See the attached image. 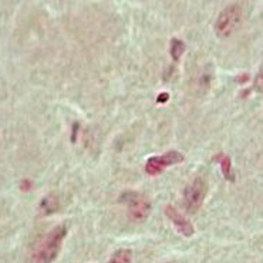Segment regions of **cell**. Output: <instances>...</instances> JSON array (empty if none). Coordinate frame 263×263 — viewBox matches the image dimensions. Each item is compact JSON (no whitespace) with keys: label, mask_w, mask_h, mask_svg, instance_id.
<instances>
[{"label":"cell","mask_w":263,"mask_h":263,"mask_svg":"<svg viewBox=\"0 0 263 263\" xmlns=\"http://www.w3.org/2000/svg\"><path fill=\"white\" fill-rule=\"evenodd\" d=\"M184 161V155L178 151H168L159 157H151L147 159L145 164V172L148 175H159L165 168L181 164Z\"/></svg>","instance_id":"obj_4"},{"label":"cell","mask_w":263,"mask_h":263,"mask_svg":"<svg viewBox=\"0 0 263 263\" xmlns=\"http://www.w3.org/2000/svg\"><path fill=\"white\" fill-rule=\"evenodd\" d=\"M133 262V252L129 249H120L117 251L111 259L108 260V263H131Z\"/></svg>","instance_id":"obj_10"},{"label":"cell","mask_w":263,"mask_h":263,"mask_svg":"<svg viewBox=\"0 0 263 263\" xmlns=\"http://www.w3.org/2000/svg\"><path fill=\"white\" fill-rule=\"evenodd\" d=\"M215 161H218L220 164V168H222V174H223V177L228 181H235V175H233L232 172V162H231V158L225 155V154H219V155H216L215 157Z\"/></svg>","instance_id":"obj_7"},{"label":"cell","mask_w":263,"mask_h":263,"mask_svg":"<svg viewBox=\"0 0 263 263\" xmlns=\"http://www.w3.org/2000/svg\"><path fill=\"white\" fill-rule=\"evenodd\" d=\"M121 201L127 203V214L133 222H144L151 214V202L140 192H124Z\"/></svg>","instance_id":"obj_3"},{"label":"cell","mask_w":263,"mask_h":263,"mask_svg":"<svg viewBox=\"0 0 263 263\" xmlns=\"http://www.w3.org/2000/svg\"><path fill=\"white\" fill-rule=\"evenodd\" d=\"M165 215H166V218L174 223V227L177 228L178 232L182 233L184 236L190 238V236H192V235L195 233L194 225H192L190 220L186 219L181 212H178L177 209L174 208V206L168 205V206L165 208Z\"/></svg>","instance_id":"obj_6"},{"label":"cell","mask_w":263,"mask_h":263,"mask_svg":"<svg viewBox=\"0 0 263 263\" xmlns=\"http://www.w3.org/2000/svg\"><path fill=\"white\" fill-rule=\"evenodd\" d=\"M242 23V9L238 5H229L222 12L215 22V33L222 39L231 37L238 30V27Z\"/></svg>","instance_id":"obj_2"},{"label":"cell","mask_w":263,"mask_h":263,"mask_svg":"<svg viewBox=\"0 0 263 263\" xmlns=\"http://www.w3.org/2000/svg\"><path fill=\"white\" fill-rule=\"evenodd\" d=\"M67 236V227L59 225L44 236L33 252V263H53L59 256L63 240Z\"/></svg>","instance_id":"obj_1"},{"label":"cell","mask_w":263,"mask_h":263,"mask_svg":"<svg viewBox=\"0 0 263 263\" xmlns=\"http://www.w3.org/2000/svg\"><path fill=\"white\" fill-rule=\"evenodd\" d=\"M168 98H170V94H168V92H162V94H161V96L157 98V101H158L159 104H164V103H165Z\"/></svg>","instance_id":"obj_11"},{"label":"cell","mask_w":263,"mask_h":263,"mask_svg":"<svg viewBox=\"0 0 263 263\" xmlns=\"http://www.w3.org/2000/svg\"><path fill=\"white\" fill-rule=\"evenodd\" d=\"M185 49H186V47H185V43L182 40L172 39L171 47H170V54H171L172 60H174V62H178L185 53Z\"/></svg>","instance_id":"obj_9"},{"label":"cell","mask_w":263,"mask_h":263,"mask_svg":"<svg viewBox=\"0 0 263 263\" xmlns=\"http://www.w3.org/2000/svg\"><path fill=\"white\" fill-rule=\"evenodd\" d=\"M40 208L46 215L54 214L59 209V198L55 195H47L44 196V199L40 202Z\"/></svg>","instance_id":"obj_8"},{"label":"cell","mask_w":263,"mask_h":263,"mask_svg":"<svg viewBox=\"0 0 263 263\" xmlns=\"http://www.w3.org/2000/svg\"><path fill=\"white\" fill-rule=\"evenodd\" d=\"M206 195V181L203 178L198 177L185 188V205L191 212L201 208L202 202Z\"/></svg>","instance_id":"obj_5"}]
</instances>
